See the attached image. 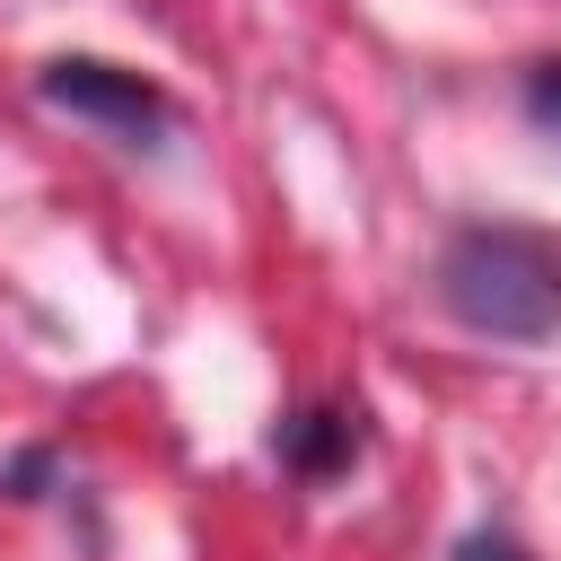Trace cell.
Wrapping results in <instances>:
<instances>
[{
  "mask_svg": "<svg viewBox=\"0 0 561 561\" xmlns=\"http://www.w3.org/2000/svg\"><path fill=\"white\" fill-rule=\"evenodd\" d=\"M456 561H526V552H517L508 535H465V543H456Z\"/></svg>",
  "mask_w": 561,
  "mask_h": 561,
  "instance_id": "obj_5",
  "label": "cell"
},
{
  "mask_svg": "<svg viewBox=\"0 0 561 561\" xmlns=\"http://www.w3.org/2000/svg\"><path fill=\"white\" fill-rule=\"evenodd\" d=\"M438 307L482 342L561 333V254L526 228H456L438 245Z\"/></svg>",
  "mask_w": 561,
  "mask_h": 561,
  "instance_id": "obj_1",
  "label": "cell"
},
{
  "mask_svg": "<svg viewBox=\"0 0 561 561\" xmlns=\"http://www.w3.org/2000/svg\"><path fill=\"white\" fill-rule=\"evenodd\" d=\"M526 114H535L543 131H561V61H535V70H526Z\"/></svg>",
  "mask_w": 561,
  "mask_h": 561,
  "instance_id": "obj_4",
  "label": "cell"
},
{
  "mask_svg": "<svg viewBox=\"0 0 561 561\" xmlns=\"http://www.w3.org/2000/svg\"><path fill=\"white\" fill-rule=\"evenodd\" d=\"M35 96H44L53 114H70V123H96V131L123 140V149H158L167 123H175V105H167L140 70H123V61H88V53L44 61V70H35Z\"/></svg>",
  "mask_w": 561,
  "mask_h": 561,
  "instance_id": "obj_2",
  "label": "cell"
},
{
  "mask_svg": "<svg viewBox=\"0 0 561 561\" xmlns=\"http://www.w3.org/2000/svg\"><path fill=\"white\" fill-rule=\"evenodd\" d=\"M272 456L298 465V473H333V465L359 456V421H351V412H289V421L272 430Z\"/></svg>",
  "mask_w": 561,
  "mask_h": 561,
  "instance_id": "obj_3",
  "label": "cell"
}]
</instances>
